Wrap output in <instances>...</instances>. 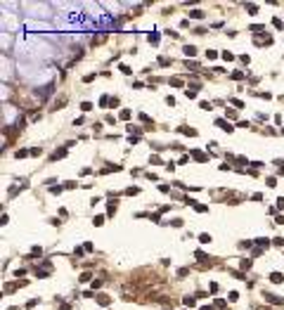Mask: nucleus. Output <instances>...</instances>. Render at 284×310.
<instances>
[{
    "label": "nucleus",
    "instance_id": "nucleus-25",
    "mask_svg": "<svg viewBox=\"0 0 284 310\" xmlns=\"http://www.w3.org/2000/svg\"><path fill=\"white\" fill-rule=\"evenodd\" d=\"M201 310H213V308H201Z\"/></svg>",
    "mask_w": 284,
    "mask_h": 310
},
{
    "label": "nucleus",
    "instance_id": "nucleus-12",
    "mask_svg": "<svg viewBox=\"0 0 284 310\" xmlns=\"http://www.w3.org/2000/svg\"><path fill=\"white\" fill-rule=\"evenodd\" d=\"M194 303H197V298H194V296H187V298H185V306H194Z\"/></svg>",
    "mask_w": 284,
    "mask_h": 310
},
{
    "label": "nucleus",
    "instance_id": "nucleus-15",
    "mask_svg": "<svg viewBox=\"0 0 284 310\" xmlns=\"http://www.w3.org/2000/svg\"><path fill=\"white\" fill-rule=\"evenodd\" d=\"M81 109H83V111H90V109H93V104H90V102H83V104H81Z\"/></svg>",
    "mask_w": 284,
    "mask_h": 310
},
{
    "label": "nucleus",
    "instance_id": "nucleus-20",
    "mask_svg": "<svg viewBox=\"0 0 284 310\" xmlns=\"http://www.w3.org/2000/svg\"><path fill=\"white\" fill-rule=\"evenodd\" d=\"M249 265H251V258H244V260H242V268H244V270H246V268H249Z\"/></svg>",
    "mask_w": 284,
    "mask_h": 310
},
{
    "label": "nucleus",
    "instance_id": "nucleus-19",
    "mask_svg": "<svg viewBox=\"0 0 284 310\" xmlns=\"http://www.w3.org/2000/svg\"><path fill=\"white\" fill-rule=\"evenodd\" d=\"M232 104H234L237 109H242V107H244V102H242V99H232Z\"/></svg>",
    "mask_w": 284,
    "mask_h": 310
},
{
    "label": "nucleus",
    "instance_id": "nucleus-2",
    "mask_svg": "<svg viewBox=\"0 0 284 310\" xmlns=\"http://www.w3.org/2000/svg\"><path fill=\"white\" fill-rule=\"evenodd\" d=\"M62 156H66V145H64V147H59L55 154L50 156V161H57V159H62Z\"/></svg>",
    "mask_w": 284,
    "mask_h": 310
},
{
    "label": "nucleus",
    "instance_id": "nucleus-14",
    "mask_svg": "<svg viewBox=\"0 0 284 310\" xmlns=\"http://www.w3.org/2000/svg\"><path fill=\"white\" fill-rule=\"evenodd\" d=\"M206 57H208V59H216V57H218V52H216V50H208V52H206Z\"/></svg>",
    "mask_w": 284,
    "mask_h": 310
},
{
    "label": "nucleus",
    "instance_id": "nucleus-7",
    "mask_svg": "<svg viewBox=\"0 0 284 310\" xmlns=\"http://www.w3.org/2000/svg\"><path fill=\"white\" fill-rule=\"evenodd\" d=\"M192 156H194L197 161H208V156H206V154H201V152H192Z\"/></svg>",
    "mask_w": 284,
    "mask_h": 310
},
{
    "label": "nucleus",
    "instance_id": "nucleus-13",
    "mask_svg": "<svg viewBox=\"0 0 284 310\" xmlns=\"http://www.w3.org/2000/svg\"><path fill=\"white\" fill-rule=\"evenodd\" d=\"M24 156H29V149H19L17 152V159H24Z\"/></svg>",
    "mask_w": 284,
    "mask_h": 310
},
{
    "label": "nucleus",
    "instance_id": "nucleus-18",
    "mask_svg": "<svg viewBox=\"0 0 284 310\" xmlns=\"http://www.w3.org/2000/svg\"><path fill=\"white\" fill-rule=\"evenodd\" d=\"M171 83H173V85H178V88H182V81H180V78H171Z\"/></svg>",
    "mask_w": 284,
    "mask_h": 310
},
{
    "label": "nucleus",
    "instance_id": "nucleus-10",
    "mask_svg": "<svg viewBox=\"0 0 284 310\" xmlns=\"http://www.w3.org/2000/svg\"><path fill=\"white\" fill-rule=\"evenodd\" d=\"M189 17H192V19H197V17L201 19V17H204V12H199V10H192V12H189Z\"/></svg>",
    "mask_w": 284,
    "mask_h": 310
},
{
    "label": "nucleus",
    "instance_id": "nucleus-4",
    "mask_svg": "<svg viewBox=\"0 0 284 310\" xmlns=\"http://www.w3.org/2000/svg\"><path fill=\"white\" fill-rule=\"evenodd\" d=\"M270 279H272V282H275V284H282V282H284L282 272H272V275H270Z\"/></svg>",
    "mask_w": 284,
    "mask_h": 310
},
{
    "label": "nucleus",
    "instance_id": "nucleus-8",
    "mask_svg": "<svg viewBox=\"0 0 284 310\" xmlns=\"http://www.w3.org/2000/svg\"><path fill=\"white\" fill-rule=\"evenodd\" d=\"M178 130H180V133H185V135H197V130H192V128H185V125H180Z\"/></svg>",
    "mask_w": 284,
    "mask_h": 310
},
{
    "label": "nucleus",
    "instance_id": "nucleus-22",
    "mask_svg": "<svg viewBox=\"0 0 284 310\" xmlns=\"http://www.w3.org/2000/svg\"><path fill=\"white\" fill-rule=\"evenodd\" d=\"M93 277V275H90V272H83V275H81V282H88V279Z\"/></svg>",
    "mask_w": 284,
    "mask_h": 310
},
{
    "label": "nucleus",
    "instance_id": "nucleus-23",
    "mask_svg": "<svg viewBox=\"0 0 284 310\" xmlns=\"http://www.w3.org/2000/svg\"><path fill=\"white\" fill-rule=\"evenodd\" d=\"M275 244H277V246H284V237H277V239H275Z\"/></svg>",
    "mask_w": 284,
    "mask_h": 310
},
{
    "label": "nucleus",
    "instance_id": "nucleus-11",
    "mask_svg": "<svg viewBox=\"0 0 284 310\" xmlns=\"http://www.w3.org/2000/svg\"><path fill=\"white\" fill-rule=\"evenodd\" d=\"M246 10H249V14H256V12H258V5H246Z\"/></svg>",
    "mask_w": 284,
    "mask_h": 310
},
{
    "label": "nucleus",
    "instance_id": "nucleus-1",
    "mask_svg": "<svg viewBox=\"0 0 284 310\" xmlns=\"http://www.w3.org/2000/svg\"><path fill=\"white\" fill-rule=\"evenodd\" d=\"M216 125H220L222 130H225V133H232V125L227 123V121H225V119H216Z\"/></svg>",
    "mask_w": 284,
    "mask_h": 310
},
{
    "label": "nucleus",
    "instance_id": "nucleus-21",
    "mask_svg": "<svg viewBox=\"0 0 284 310\" xmlns=\"http://www.w3.org/2000/svg\"><path fill=\"white\" fill-rule=\"evenodd\" d=\"M277 185V178H268V187H275Z\"/></svg>",
    "mask_w": 284,
    "mask_h": 310
},
{
    "label": "nucleus",
    "instance_id": "nucleus-9",
    "mask_svg": "<svg viewBox=\"0 0 284 310\" xmlns=\"http://www.w3.org/2000/svg\"><path fill=\"white\" fill-rule=\"evenodd\" d=\"M199 242H201V244H208V242H211V234H206V232L199 234Z\"/></svg>",
    "mask_w": 284,
    "mask_h": 310
},
{
    "label": "nucleus",
    "instance_id": "nucleus-24",
    "mask_svg": "<svg viewBox=\"0 0 284 310\" xmlns=\"http://www.w3.org/2000/svg\"><path fill=\"white\" fill-rule=\"evenodd\" d=\"M277 208H284V199H277Z\"/></svg>",
    "mask_w": 284,
    "mask_h": 310
},
{
    "label": "nucleus",
    "instance_id": "nucleus-17",
    "mask_svg": "<svg viewBox=\"0 0 284 310\" xmlns=\"http://www.w3.org/2000/svg\"><path fill=\"white\" fill-rule=\"evenodd\" d=\"M213 306H216V308H225V301H220V298H216V301H213Z\"/></svg>",
    "mask_w": 284,
    "mask_h": 310
},
{
    "label": "nucleus",
    "instance_id": "nucleus-3",
    "mask_svg": "<svg viewBox=\"0 0 284 310\" xmlns=\"http://www.w3.org/2000/svg\"><path fill=\"white\" fill-rule=\"evenodd\" d=\"M265 296H268L270 303H280V306H284V298H280V296H272V294H265Z\"/></svg>",
    "mask_w": 284,
    "mask_h": 310
},
{
    "label": "nucleus",
    "instance_id": "nucleus-5",
    "mask_svg": "<svg viewBox=\"0 0 284 310\" xmlns=\"http://www.w3.org/2000/svg\"><path fill=\"white\" fill-rule=\"evenodd\" d=\"M194 258H197L199 263H206V260H208V256H206L204 251H197V253H194Z\"/></svg>",
    "mask_w": 284,
    "mask_h": 310
},
{
    "label": "nucleus",
    "instance_id": "nucleus-16",
    "mask_svg": "<svg viewBox=\"0 0 284 310\" xmlns=\"http://www.w3.org/2000/svg\"><path fill=\"white\" fill-rule=\"evenodd\" d=\"M187 272H189L187 268H178V277H185V275H187Z\"/></svg>",
    "mask_w": 284,
    "mask_h": 310
},
{
    "label": "nucleus",
    "instance_id": "nucleus-6",
    "mask_svg": "<svg viewBox=\"0 0 284 310\" xmlns=\"http://www.w3.org/2000/svg\"><path fill=\"white\" fill-rule=\"evenodd\" d=\"M185 55H187V57H194V55H197V47H194V45H185Z\"/></svg>",
    "mask_w": 284,
    "mask_h": 310
}]
</instances>
